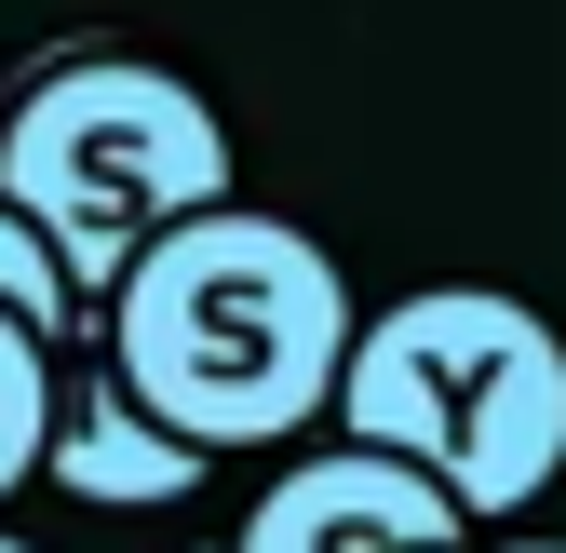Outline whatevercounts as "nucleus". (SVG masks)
Segmentation results:
<instances>
[{
  "label": "nucleus",
  "mask_w": 566,
  "mask_h": 553,
  "mask_svg": "<svg viewBox=\"0 0 566 553\" xmlns=\"http://www.w3.org/2000/svg\"><path fill=\"white\" fill-rule=\"evenodd\" d=\"M350 284L297 217H256V202H202L189 230H163L149 257L95 298V352L108 378L149 405V419L202 459L283 446L337 405L350 365Z\"/></svg>",
  "instance_id": "f257e3e1"
},
{
  "label": "nucleus",
  "mask_w": 566,
  "mask_h": 553,
  "mask_svg": "<svg viewBox=\"0 0 566 553\" xmlns=\"http://www.w3.org/2000/svg\"><path fill=\"white\" fill-rule=\"evenodd\" d=\"M324 419L405 472H432L459 526H513L566 472V337L500 284H418L350 324Z\"/></svg>",
  "instance_id": "f03ea898"
},
{
  "label": "nucleus",
  "mask_w": 566,
  "mask_h": 553,
  "mask_svg": "<svg viewBox=\"0 0 566 553\" xmlns=\"http://www.w3.org/2000/svg\"><path fill=\"white\" fill-rule=\"evenodd\" d=\"M0 202L54 243L67 298H108L163 230L230 202V122L149 54H67L0 122Z\"/></svg>",
  "instance_id": "7ed1b4c3"
},
{
  "label": "nucleus",
  "mask_w": 566,
  "mask_h": 553,
  "mask_svg": "<svg viewBox=\"0 0 566 553\" xmlns=\"http://www.w3.org/2000/svg\"><path fill=\"white\" fill-rule=\"evenodd\" d=\"M472 526H459V500L432 487V472H405V459H378V446H311L283 487L230 526V553H459Z\"/></svg>",
  "instance_id": "20e7f679"
},
{
  "label": "nucleus",
  "mask_w": 566,
  "mask_h": 553,
  "mask_svg": "<svg viewBox=\"0 0 566 553\" xmlns=\"http://www.w3.org/2000/svg\"><path fill=\"white\" fill-rule=\"evenodd\" d=\"M41 472H54V487L82 500V513H176V500H189L217 459H202V446H176V432L149 419V405H135V392L108 378V352H95V337H67V352H54Z\"/></svg>",
  "instance_id": "39448f33"
},
{
  "label": "nucleus",
  "mask_w": 566,
  "mask_h": 553,
  "mask_svg": "<svg viewBox=\"0 0 566 553\" xmlns=\"http://www.w3.org/2000/svg\"><path fill=\"white\" fill-rule=\"evenodd\" d=\"M41 419H54V337H28L0 311V500L41 472Z\"/></svg>",
  "instance_id": "423d86ee"
},
{
  "label": "nucleus",
  "mask_w": 566,
  "mask_h": 553,
  "mask_svg": "<svg viewBox=\"0 0 566 553\" xmlns=\"http://www.w3.org/2000/svg\"><path fill=\"white\" fill-rule=\"evenodd\" d=\"M0 311H14L28 337H54V352H67V337H95V311L82 298H67V270H54V243L14 217V202H0Z\"/></svg>",
  "instance_id": "0eeeda50"
},
{
  "label": "nucleus",
  "mask_w": 566,
  "mask_h": 553,
  "mask_svg": "<svg viewBox=\"0 0 566 553\" xmlns=\"http://www.w3.org/2000/svg\"><path fill=\"white\" fill-rule=\"evenodd\" d=\"M500 553H566V540H500Z\"/></svg>",
  "instance_id": "6e6552de"
},
{
  "label": "nucleus",
  "mask_w": 566,
  "mask_h": 553,
  "mask_svg": "<svg viewBox=\"0 0 566 553\" xmlns=\"http://www.w3.org/2000/svg\"><path fill=\"white\" fill-rule=\"evenodd\" d=\"M0 553H41V540H14V526H0Z\"/></svg>",
  "instance_id": "1a4fd4ad"
},
{
  "label": "nucleus",
  "mask_w": 566,
  "mask_h": 553,
  "mask_svg": "<svg viewBox=\"0 0 566 553\" xmlns=\"http://www.w3.org/2000/svg\"><path fill=\"white\" fill-rule=\"evenodd\" d=\"M459 553H472V540H459Z\"/></svg>",
  "instance_id": "9d476101"
}]
</instances>
